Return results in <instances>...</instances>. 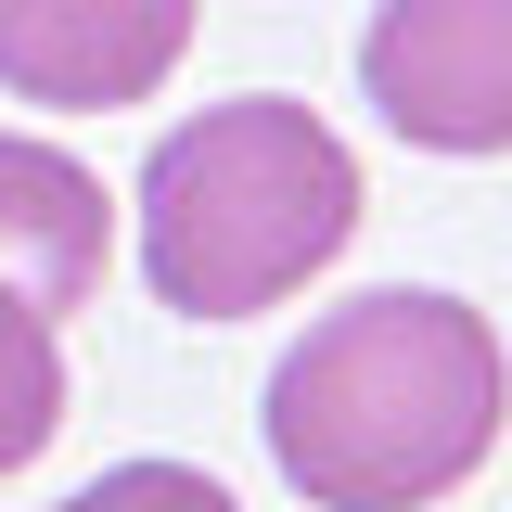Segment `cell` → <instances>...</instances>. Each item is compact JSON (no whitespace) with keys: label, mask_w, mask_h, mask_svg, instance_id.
Segmentation results:
<instances>
[{"label":"cell","mask_w":512,"mask_h":512,"mask_svg":"<svg viewBox=\"0 0 512 512\" xmlns=\"http://www.w3.org/2000/svg\"><path fill=\"white\" fill-rule=\"evenodd\" d=\"M269 461L308 512H436L487 474L512 423V359L487 308L436 282H384L320 308L269 372Z\"/></svg>","instance_id":"6da1fadb"},{"label":"cell","mask_w":512,"mask_h":512,"mask_svg":"<svg viewBox=\"0 0 512 512\" xmlns=\"http://www.w3.org/2000/svg\"><path fill=\"white\" fill-rule=\"evenodd\" d=\"M141 282L180 320H256L282 295H308L333 256L359 244V154L333 141V116L244 90L205 103L141 154Z\"/></svg>","instance_id":"7a4b0ae2"},{"label":"cell","mask_w":512,"mask_h":512,"mask_svg":"<svg viewBox=\"0 0 512 512\" xmlns=\"http://www.w3.org/2000/svg\"><path fill=\"white\" fill-rule=\"evenodd\" d=\"M359 90L410 154H512V0H372Z\"/></svg>","instance_id":"3957f363"},{"label":"cell","mask_w":512,"mask_h":512,"mask_svg":"<svg viewBox=\"0 0 512 512\" xmlns=\"http://www.w3.org/2000/svg\"><path fill=\"white\" fill-rule=\"evenodd\" d=\"M205 0H0V90L52 116H128L192 52Z\"/></svg>","instance_id":"277c9868"},{"label":"cell","mask_w":512,"mask_h":512,"mask_svg":"<svg viewBox=\"0 0 512 512\" xmlns=\"http://www.w3.org/2000/svg\"><path fill=\"white\" fill-rule=\"evenodd\" d=\"M103 269H116V192L90 180L64 141L0 128V295L64 320V308L103 295Z\"/></svg>","instance_id":"5b68a950"},{"label":"cell","mask_w":512,"mask_h":512,"mask_svg":"<svg viewBox=\"0 0 512 512\" xmlns=\"http://www.w3.org/2000/svg\"><path fill=\"white\" fill-rule=\"evenodd\" d=\"M64 436V333L0 295V474H26Z\"/></svg>","instance_id":"8992f818"},{"label":"cell","mask_w":512,"mask_h":512,"mask_svg":"<svg viewBox=\"0 0 512 512\" xmlns=\"http://www.w3.org/2000/svg\"><path fill=\"white\" fill-rule=\"evenodd\" d=\"M52 512H244L205 461H116V474H90L77 500H52Z\"/></svg>","instance_id":"52a82bcc"}]
</instances>
